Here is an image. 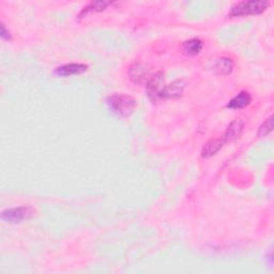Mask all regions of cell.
<instances>
[{
	"instance_id": "52a82bcc",
	"label": "cell",
	"mask_w": 274,
	"mask_h": 274,
	"mask_svg": "<svg viewBox=\"0 0 274 274\" xmlns=\"http://www.w3.org/2000/svg\"><path fill=\"white\" fill-rule=\"evenodd\" d=\"M243 129H244V121L242 119L233 120L229 124L225 134L223 136L224 141H225V143H229L238 140L243 132Z\"/></svg>"
},
{
	"instance_id": "9c48e42d",
	"label": "cell",
	"mask_w": 274,
	"mask_h": 274,
	"mask_svg": "<svg viewBox=\"0 0 274 274\" xmlns=\"http://www.w3.org/2000/svg\"><path fill=\"white\" fill-rule=\"evenodd\" d=\"M219 75H226L233 69V61L228 57H220L214 60L212 67H211Z\"/></svg>"
},
{
	"instance_id": "5bb4252c",
	"label": "cell",
	"mask_w": 274,
	"mask_h": 274,
	"mask_svg": "<svg viewBox=\"0 0 274 274\" xmlns=\"http://www.w3.org/2000/svg\"><path fill=\"white\" fill-rule=\"evenodd\" d=\"M273 129V117L270 116L263 124H261L259 130H258V133H257V136L259 137H264L266 135H268Z\"/></svg>"
},
{
	"instance_id": "277c9868",
	"label": "cell",
	"mask_w": 274,
	"mask_h": 274,
	"mask_svg": "<svg viewBox=\"0 0 274 274\" xmlns=\"http://www.w3.org/2000/svg\"><path fill=\"white\" fill-rule=\"evenodd\" d=\"M164 74L163 72H158L152 75L147 82V93L149 97L152 100L160 99V94L162 90L164 89Z\"/></svg>"
},
{
	"instance_id": "4fadbf2b",
	"label": "cell",
	"mask_w": 274,
	"mask_h": 274,
	"mask_svg": "<svg viewBox=\"0 0 274 274\" xmlns=\"http://www.w3.org/2000/svg\"><path fill=\"white\" fill-rule=\"evenodd\" d=\"M111 3L109 2H92L88 6H86L80 14V17H83L87 15L88 13H91V12H100L106 9Z\"/></svg>"
},
{
	"instance_id": "7a4b0ae2",
	"label": "cell",
	"mask_w": 274,
	"mask_h": 274,
	"mask_svg": "<svg viewBox=\"0 0 274 274\" xmlns=\"http://www.w3.org/2000/svg\"><path fill=\"white\" fill-rule=\"evenodd\" d=\"M270 6L269 2H240L234 4L229 10V16L231 17H242V16H251L261 14L265 12Z\"/></svg>"
},
{
	"instance_id": "3957f363",
	"label": "cell",
	"mask_w": 274,
	"mask_h": 274,
	"mask_svg": "<svg viewBox=\"0 0 274 274\" xmlns=\"http://www.w3.org/2000/svg\"><path fill=\"white\" fill-rule=\"evenodd\" d=\"M33 213H34V210L31 207L23 206V207H17V208H10L4 211L2 214V219L8 223L16 224L24 220L31 218Z\"/></svg>"
},
{
	"instance_id": "9a60e30c",
	"label": "cell",
	"mask_w": 274,
	"mask_h": 274,
	"mask_svg": "<svg viewBox=\"0 0 274 274\" xmlns=\"http://www.w3.org/2000/svg\"><path fill=\"white\" fill-rule=\"evenodd\" d=\"M0 35H2L3 40H11V34L7 30V28H6V26L4 24H2V31H0Z\"/></svg>"
},
{
	"instance_id": "5b68a950",
	"label": "cell",
	"mask_w": 274,
	"mask_h": 274,
	"mask_svg": "<svg viewBox=\"0 0 274 274\" xmlns=\"http://www.w3.org/2000/svg\"><path fill=\"white\" fill-rule=\"evenodd\" d=\"M149 73H150V69L144 62H135L129 69L130 79L135 84H143L145 82H148V80L150 79L149 77Z\"/></svg>"
},
{
	"instance_id": "7c38bea8",
	"label": "cell",
	"mask_w": 274,
	"mask_h": 274,
	"mask_svg": "<svg viewBox=\"0 0 274 274\" xmlns=\"http://www.w3.org/2000/svg\"><path fill=\"white\" fill-rule=\"evenodd\" d=\"M204 47V44L202 42V40L199 39H191L189 41H185L182 45V52L185 55H189V56H195L198 55L199 53L202 52V49Z\"/></svg>"
},
{
	"instance_id": "30bf717a",
	"label": "cell",
	"mask_w": 274,
	"mask_h": 274,
	"mask_svg": "<svg viewBox=\"0 0 274 274\" xmlns=\"http://www.w3.org/2000/svg\"><path fill=\"white\" fill-rule=\"evenodd\" d=\"M251 102H252L251 94L247 91H241L230 100L227 106L232 109H242L250 105Z\"/></svg>"
},
{
	"instance_id": "8fae6325",
	"label": "cell",
	"mask_w": 274,
	"mask_h": 274,
	"mask_svg": "<svg viewBox=\"0 0 274 274\" xmlns=\"http://www.w3.org/2000/svg\"><path fill=\"white\" fill-rule=\"evenodd\" d=\"M224 144H225V141H224L223 137H221V139L209 141L203 147L202 156L203 158H211V156H213L214 154H217L221 150V148L223 147Z\"/></svg>"
},
{
	"instance_id": "8992f818",
	"label": "cell",
	"mask_w": 274,
	"mask_h": 274,
	"mask_svg": "<svg viewBox=\"0 0 274 274\" xmlns=\"http://www.w3.org/2000/svg\"><path fill=\"white\" fill-rule=\"evenodd\" d=\"M88 70V66L84 64H68L58 67L55 70V74L61 77H68L72 75H81Z\"/></svg>"
},
{
	"instance_id": "6da1fadb",
	"label": "cell",
	"mask_w": 274,
	"mask_h": 274,
	"mask_svg": "<svg viewBox=\"0 0 274 274\" xmlns=\"http://www.w3.org/2000/svg\"><path fill=\"white\" fill-rule=\"evenodd\" d=\"M106 103L114 114L121 117L131 116L136 107L135 100L126 94H111L106 99Z\"/></svg>"
},
{
	"instance_id": "ba28073f",
	"label": "cell",
	"mask_w": 274,
	"mask_h": 274,
	"mask_svg": "<svg viewBox=\"0 0 274 274\" xmlns=\"http://www.w3.org/2000/svg\"><path fill=\"white\" fill-rule=\"evenodd\" d=\"M185 84L183 81H175L168 86H165L160 94V99H177L182 95Z\"/></svg>"
}]
</instances>
